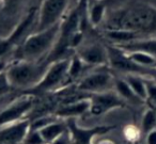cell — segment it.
<instances>
[{
	"label": "cell",
	"instance_id": "obj_22",
	"mask_svg": "<svg viewBox=\"0 0 156 144\" xmlns=\"http://www.w3.org/2000/svg\"><path fill=\"white\" fill-rule=\"evenodd\" d=\"M85 66H86V64L83 62V60L75 54L71 58L69 73H67V78L71 80H74V79H76V78H78L83 74Z\"/></svg>",
	"mask_w": 156,
	"mask_h": 144
},
{
	"label": "cell",
	"instance_id": "obj_4",
	"mask_svg": "<svg viewBox=\"0 0 156 144\" xmlns=\"http://www.w3.org/2000/svg\"><path fill=\"white\" fill-rule=\"evenodd\" d=\"M69 62L71 58H62L49 63L42 80L28 92L30 94L33 93L39 94V93L49 92L59 88L67 78Z\"/></svg>",
	"mask_w": 156,
	"mask_h": 144
},
{
	"label": "cell",
	"instance_id": "obj_34",
	"mask_svg": "<svg viewBox=\"0 0 156 144\" xmlns=\"http://www.w3.org/2000/svg\"><path fill=\"white\" fill-rule=\"evenodd\" d=\"M154 37H156V34H155V35H154Z\"/></svg>",
	"mask_w": 156,
	"mask_h": 144
},
{
	"label": "cell",
	"instance_id": "obj_3",
	"mask_svg": "<svg viewBox=\"0 0 156 144\" xmlns=\"http://www.w3.org/2000/svg\"><path fill=\"white\" fill-rule=\"evenodd\" d=\"M48 65L45 61L42 63L20 60L7 67L5 73L12 88L22 89L28 92L42 80Z\"/></svg>",
	"mask_w": 156,
	"mask_h": 144
},
{
	"label": "cell",
	"instance_id": "obj_12",
	"mask_svg": "<svg viewBox=\"0 0 156 144\" xmlns=\"http://www.w3.org/2000/svg\"><path fill=\"white\" fill-rule=\"evenodd\" d=\"M77 54L86 65L91 66H104L108 64L107 47L98 43L87 44L78 48Z\"/></svg>",
	"mask_w": 156,
	"mask_h": 144
},
{
	"label": "cell",
	"instance_id": "obj_31",
	"mask_svg": "<svg viewBox=\"0 0 156 144\" xmlns=\"http://www.w3.org/2000/svg\"><path fill=\"white\" fill-rule=\"evenodd\" d=\"M5 69H7V64H5V62L2 60H0V73L5 72Z\"/></svg>",
	"mask_w": 156,
	"mask_h": 144
},
{
	"label": "cell",
	"instance_id": "obj_28",
	"mask_svg": "<svg viewBox=\"0 0 156 144\" xmlns=\"http://www.w3.org/2000/svg\"><path fill=\"white\" fill-rule=\"evenodd\" d=\"M50 144H73L72 143V139H71V135H69V130H65L62 135H60L56 140L51 142Z\"/></svg>",
	"mask_w": 156,
	"mask_h": 144
},
{
	"label": "cell",
	"instance_id": "obj_9",
	"mask_svg": "<svg viewBox=\"0 0 156 144\" xmlns=\"http://www.w3.org/2000/svg\"><path fill=\"white\" fill-rule=\"evenodd\" d=\"M90 99V109L89 112L92 115H102L112 110L115 108L123 107L125 101L115 92V91H108V92L98 93V94H92L89 97Z\"/></svg>",
	"mask_w": 156,
	"mask_h": 144
},
{
	"label": "cell",
	"instance_id": "obj_33",
	"mask_svg": "<svg viewBox=\"0 0 156 144\" xmlns=\"http://www.w3.org/2000/svg\"><path fill=\"white\" fill-rule=\"evenodd\" d=\"M153 68H155V69H156V63H155V66H154Z\"/></svg>",
	"mask_w": 156,
	"mask_h": 144
},
{
	"label": "cell",
	"instance_id": "obj_26",
	"mask_svg": "<svg viewBox=\"0 0 156 144\" xmlns=\"http://www.w3.org/2000/svg\"><path fill=\"white\" fill-rule=\"evenodd\" d=\"M24 144H46L44 140L42 139L41 135L37 130H30L27 135L26 139L23 142Z\"/></svg>",
	"mask_w": 156,
	"mask_h": 144
},
{
	"label": "cell",
	"instance_id": "obj_13",
	"mask_svg": "<svg viewBox=\"0 0 156 144\" xmlns=\"http://www.w3.org/2000/svg\"><path fill=\"white\" fill-rule=\"evenodd\" d=\"M29 120H23L0 128V142L3 143H23L30 131Z\"/></svg>",
	"mask_w": 156,
	"mask_h": 144
},
{
	"label": "cell",
	"instance_id": "obj_8",
	"mask_svg": "<svg viewBox=\"0 0 156 144\" xmlns=\"http://www.w3.org/2000/svg\"><path fill=\"white\" fill-rule=\"evenodd\" d=\"M107 54H108V64L115 71L124 73L125 75L134 74V75H144L147 73L149 68H144L139 65L135 64L129 58L127 54L120 49L117 46H110L107 47Z\"/></svg>",
	"mask_w": 156,
	"mask_h": 144
},
{
	"label": "cell",
	"instance_id": "obj_21",
	"mask_svg": "<svg viewBox=\"0 0 156 144\" xmlns=\"http://www.w3.org/2000/svg\"><path fill=\"white\" fill-rule=\"evenodd\" d=\"M106 12V5L103 2H96L90 8L89 11V22L92 26L96 27L103 22Z\"/></svg>",
	"mask_w": 156,
	"mask_h": 144
},
{
	"label": "cell",
	"instance_id": "obj_14",
	"mask_svg": "<svg viewBox=\"0 0 156 144\" xmlns=\"http://www.w3.org/2000/svg\"><path fill=\"white\" fill-rule=\"evenodd\" d=\"M90 109V99L81 98L78 100H72L65 103L55 113V116L59 118H75L88 112Z\"/></svg>",
	"mask_w": 156,
	"mask_h": 144
},
{
	"label": "cell",
	"instance_id": "obj_18",
	"mask_svg": "<svg viewBox=\"0 0 156 144\" xmlns=\"http://www.w3.org/2000/svg\"><path fill=\"white\" fill-rule=\"evenodd\" d=\"M113 91L123 99L124 101H129L133 104L141 103V99L137 97V95L134 93L129 84L127 83L124 78H115V86H113Z\"/></svg>",
	"mask_w": 156,
	"mask_h": 144
},
{
	"label": "cell",
	"instance_id": "obj_30",
	"mask_svg": "<svg viewBox=\"0 0 156 144\" xmlns=\"http://www.w3.org/2000/svg\"><path fill=\"white\" fill-rule=\"evenodd\" d=\"M1 2L3 3V5H14L15 2H17V1H20V0H0Z\"/></svg>",
	"mask_w": 156,
	"mask_h": 144
},
{
	"label": "cell",
	"instance_id": "obj_16",
	"mask_svg": "<svg viewBox=\"0 0 156 144\" xmlns=\"http://www.w3.org/2000/svg\"><path fill=\"white\" fill-rule=\"evenodd\" d=\"M105 35L108 40L115 44V45H122L127 44L130 42L137 41L141 39V34L138 32L129 30H122V29H113V30H106Z\"/></svg>",
	"mask_w": 156,
	"mask_h": 144
},
{
	"label": "cell",
	"instance_id": "obj_15",
	"mask_svg": "<svg viewBox=\"0 0 156 144\" xmlns=\"http://www.w3.org/2000/svg\"><path fill=\"white\" fill-rule=\"evenodd\" d=\"M115 46L119 47L120 49H122L125 52L142 51L156 58V37L140 39L127 44H122V45H115Z\"/></svg>",
	"mask_w": 156,
	"mask_h": 144
},
{
	"label": "cell",
	"instance_id": "obj_29",
	"mask_svg": "<svg viewBox=\"0 0 156 144\" xmlns=\"http://www.w3.org/2000/svg\"><path fill=\"white\" fill-rule=\"evenodd\" d=\"M145 144H156V128L145 135Z\"/></svg>",
	"mask_w": 156,
	"mask_h": 144
},
{
	"label": "cell",
	"instance_id": "obj_25",
	"mask_svg": "<svg viewBox=\"0 0 156 144\" xmlns=\"http://www.w3.org/2000/svg\"><path fill=\"white\" fill-rule=\"evenodd\" d=\"M12 89L13 88H12L11 83H10L5 71L2 72V73H0V96H3V95L8 94Z\"/></svg>",
	"mask_w": 156,
	"mask_h": 144
},
{
	"label": "cell",
	"instance_id": "obj_2",
	"mask_svg": "<svg viewBox=\"0 0 156 144\" xmlns=\"http://www.w3.org/2000/svg\"><path fill=\"white\" fill-rule=\"evenodd\" d=\"M59 31L60 24L28 35L18 49L20 60L39 62L44 57L46 60L58 40Z\"/></svg>",
	"mask_w": 156,
	"mask_h": 144
},
{
	"label": "cell",
	"instance_id": "obj_1",
	"mask_svg": "<svg viewBox=\"0 0 156 144\" xmlns=\"http://www.w3.org/2000/svg\"><path fill=\"white\" fill-rule=\"evenodd\" d=\"M122 29L134 32L151 31L156 29V9L147 5H137L118 11L108 20V29Z\"/></svg>",
	"mask_w": 156,
	"mask_h": 144
},
{
	"label": "cell",
	"instance_id": "obj_5",
	"mask_svg": "<svg viewBox=\"0 0 156 144\" xmlns=\"http://www.w3.org/2000/svg\"><path fill=\"white\" fill-rule=\"evenodd\" d=\"M71 0H42V5L37 13V19L33 32H39L54 27L62 22Z\"/></svg>",
	"mask_w": 156,
	"mask_h": 144
},
{
	"label": "cell",
	"instance_id": "obj_24",
	"mask_svg": "<svg viewBox=\"0 0 156 144\" xmlns=\"http://www.w3.org/2000/svg\"><path fill=\"white\" fill-rule=\"evenodd\" d=\"M57 120H58V118H56V116H43V118H37L33 122H31L30 130H40L41 128L47 126L48 124H50V123L55 122Z\"/></svg>",
	"mask_w": 156,
	"mask_h": 144
},
{
	"label": "cell",
	"instance_id": "obj_27",
	"mask_svg": "<svg viewBox=\"0 0 156 144\" xmlns=\"http://www.w3.org/2000/svg\"><path fill=\"white\" fill-rule=\"evenodd\" d=\"M147 100L156 103V83L153 80L147 81Z\"/></svg>",
	"mask_w": 156,
	"mask_h": 144
},
{
	"label": "cell",
	"instance_id": "obj_35",
	"mask_svg": "<svg viewBox=\"0 0 156 144\" xmlns=\"http://www.w3.org/2000/svg\"><path fill=\"white\" fill-rule=\"evenodd\" d=\"M81 2H83V0H81Z\"/></svg>",
	"mask_w": 156,
	"mask_h": 144
},
{
	"label": "cell",
	"instance_id": "obj_10",
	"mask_svg": "<svg viewBox=\"0 0 156 144\" xmlns=\"http://www.w3.org/2000/svg\"><path fill=\"white\" fill-rule=\"evenodd\" d=\"M35 19H37V10H32L18 24L16 29L11 33V35L8 39L0 42V58L5 56V54H8L11 50V48L17 45L20 42H24L26 40L25 37L28 33V31L30 30L31 27L33 26Z\"/></svg>",
	"mask_w": 156,
	"mask_h": 144
},
{
	"label": "cell",
	"instance_id": "obj_17",
	"mask_svg": "<svg viewBox=\"0 0 156 144\" xmlns=\"http://www.w3.org/2000/svg\"><path fill=\"white\" fill-rule=\"evenodd\" d=\"M66 125L65 123L59 122L58 120L55 122L48 124L47 126L41 128L39 131V133L41 135L42 139L44 140L46 144H50L54 140H56L60 135H62L65 130H66Z\"/></svg>",
	"mask_w": 156,
	"mask_h": 144
},
{
	"label": "cell",
	"instance_id": "obj_11",
	"mask_svg": "<svg viewBox=\"0 0 156 144\" xmlns=\"http://www.w3.org/2000/svg\"><path fill=\"white\" fill-rule=\"evenodd\" d=\"M65 125L71 135L73 144H91L93 137L100 133H105L111 129V127L109 126H98L87 129L80 128L76 124L75 118H67Z\"/></svg>",
	"mask_w": 156,
	"mask_h": 144
},
{
	"label": "cell",
	"instance_id": "obj_23",
	"mask_svg": "<svg viewBox=\"0 0 156 144\" xmlns=\"http://www.w3.org/2000/svg\"><path fill=\"white\" fill-rule=\"evenodd\" d=\"M155 126H156V112L152 109L147 110L142 116V121H141L142 131L147 135L151 130L155 129Z\"/></svg>",
	"mask_w": 156,
	"mask_h": 144
},
{
	"label": "cell",
	"instance_id": "obj_6",
	"mask_svg": "<svg viewBox=\"0 0 156 144\" xmlns=\"http://www.w3.org/2000/svg\"><path fill=\"white\" fill-rule=\"evenodd\" d=\"M113 75L106 68H100L85 75L77 84V90L88 94H98L113 90Z\"/></svg>",
	"mask_w": 156,
	"mask_h": 144
},
{
	"label": "cell",
	"instance_id": "obj_32",
	"mask_svg": "<svg viewBox=\"0 0 156 144\" xmlns=\"http://www.w3.org/2000/svg\"><path fill=\"white\" fill-rule=\"evenodd\" d=\"M151 77H152V80H153V81L156 83V69H155V68H154L153 74H152V76H151Z\"/></svg>",
	"mask_w": 156,
	"mask_h": 144
},
{
	"label": "cell",
	"instance_id": "obj_20",
	"mask_svg": "<svg viewBox=\"0 0 156 144\" xmlns=\"http://www.w3.org/2000/svg\"><path fill=\"white\" fill-rule=\"evenodd\" d=\"M128 58L135 63V64L139 65L144 68H153L155 66L156 58L149 54H145L142 51H132V52H126Z\"/></svg>",
	"mask_w": 156,
	"mask_h": 144
},
{
	"label": "cell",
	"instance_id": "obj_7",
	"mask_svg": "<svg viewBox=\"0 0 156 144\" xmlns=\"http://www.w3.org/2000/svg\"><path fill=\"white\" fill-rule=\"evenodd\" d=\"M34 106V97L32 95L20 97L11 103L0 111V128L10 124L23 121V118L30 112Z\"/></svg>",
	"mask_w": 156,
	"mask_h": 144
},
{
	"label": "cell",
	"instance_id": "obj_19",
	"mask_svg": "<svg viewBox=\"0 0 156 144\" xmlns=\"http://www.w3.org/2000/svg\"><path fill=\"white\" fill-rule=\"evenodd\" d=\"M124 79L127 81L137 97H139L142 101H147V80L143 79L142 76L128 74L125 75Z\"/></svg>",
	"mask_w": 156,
	"mask_h": 144
}]
</instances>
